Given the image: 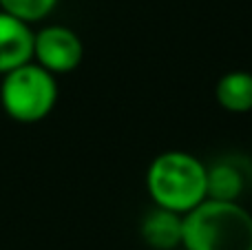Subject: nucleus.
<instances>
[{"mask_svg":"<svg viewBox=\"0 0 252 250\" xmlns=\"http://www.w3.org/2000/svg\"><path fill=\"white\" fill-rule=\"evenodd\" d=\"M146 186L157 208L186 215L208 199V168L190 153L166 151L151 162Z\"/></svg>","mask_w":252,"mask_h":250,"instance_id":"obj_1","label":"nucleus"},{"mask_svg":"<svg viewBox=\"0 0 252 250\" xmlns=\"http://www.w3.org/2000/svg\"><path fill=\"white\" fill-rule=\"evenodd\" d=\"M186 250H252V215L237 202L206 199L184 215Z\"/></svg>","mask_w":252,"mask_h":250,"instance_id":"obj_2","label":"nucleus"},{"mask_svg":"<svg viewBox=\"0 0 252 250\" xmlns=\"http://www.w3.org/2000/svg\"><path fill=\"white\" fill-rule=\"evenodd\" d=\"M58 102V80L33 60L0 78V106L20 124L42 122Z\"/></svg>","mask_w":252,"mask_h":250,"instance_id":"obj_3","label":"nucleus"},{"mask_svg":"<svg viewBox=\"0 0 252 250\" xmlns=\"http://www.w3.org/2000/svg\"><path fill=\"white\" fill-rule=\"evenodd\" d=\"M84 58V44L73 29L64 25H49L33 35V62L51 75L71 73Z\"/></svg>","mask_w":252,"mask_h":250,"instance_id":"obj_4","label":"nucleus"},{"mask_svg":"<svg viewBox=\"0 0 252 250\" xmlns=\"http://www.w3.org/2000/svg\"><path fill=\"white\" fill-rule=\"evenodd\" d=\"M33 35L31 25L0 11V78L33 60Z\"/></svg>","mask_w":252,"mask_h":250,"instance_id":"obj_5","label":"nucleus"},{"mask_svg":"<svg viewBox=\"0 0 252 250\" xmlns=\"http://www.w3.org/2000/svg\"><path fill=\"white\" fill-rule=\"evenodd\" d=\"M184 215H177L166 208H153L142 219V239L153 250H173L182 246Z\"/></svg>","mask_w":252,"mask_h":250,"instance_id":"obj_6","label":"nucleus"},{"mask_svg":"<svg viewBox=\"0 0 252 250\" xmlns=\"http://www.w3.org/2000/svg\"><path fill=\"white\" fill-rule=\"evenodd\" d=\"M219 106L230 113H250L252 111V73L250 71H230L221 75L215 87Z\"/></svg>","mask_w":252,"mask_h":250,"instance_id":"obj_7","label":"nucleus"},{"mask_svg":"<svg viewBox=\"0 0 252 250\" xmlns=\"http://www.w3.org/2000/svg\"><path fill=\"white\" fill-rule=\"evenodd\" d=\"M241 188H244V177L232 164L223 162L208 171V199L237 202Z\"/></svg>","mask_w":252,"mask_h":250,"instance_id":"obj_8","label":"nucleus"},{"mask_svg":"<svg viewBox=\"0 0 252 250\" xmlns=\"http://www.w3.org/2000/svg\"><path fill=\"white\" fill-rule=\"evenodd\" d=\"M58 7V0H0V11L18 18V20L33 25L51 16Z\"/></svg>","mask_w":252,"mask_h":250,"instance_id":"obj_9","label":"nucleus"}]
</instances>
